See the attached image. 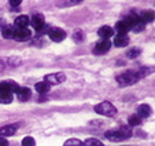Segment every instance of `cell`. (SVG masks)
<instances>
[{
    "label": "cell",
    "mask_w": 155,
    "mask_h": 146,
    "mask_svg": "<svg viewBox=\"0 0 155 146\" xmlns=\"http://www.w3.org/2000/svg\"><path fill=\"white\" fill-rule=\"evenodd\" d=\"M14 30H15V28L12 25H6L2 29V36L4 39H14Z\"/></svg>",
    "instance_id": "16"
},
{
    "label": "cell",
    "mask_w": 155,
    "mask_h": 146,
    "mask_svg": "<svg viewBox=\"0 0 155 146\" xmlns=\"http://www.w3.org/2000/svg\"><path fill=\"white\" fill-rule=\"evenodd\" d=\"M74 39H76L77 41H80L81 39H84V33H82L81 30H77V32L74 33Z\"/></svg>",
    "instance_id": "26"
},
{
    "label": "cell",
    "mask_w": 155,
    "mask_h": 146,
    "mask_svg": "<svg viewBox=\"0 0 155 146\" xmlns=\"http://www.w3.org/2000/svg\"><path fill=\"white\" fill-rule=\"evenodd\" d=\"M97 35L102 37V40H108V37H111V36L114 35V30L110 26H102L97 30Z\"/></svg>",
    "instance_id": "12"
},
{
    "label": "cell",
    "mask_w": 155,
    "mask_h": 146,
    "mask_svg": "<svg viewBox=\"0 0 155 146\" xmlns=\"http://www.w3.org/2000/svg\"><path fill=\"white\" fill-rule=\"evenodd\" d=\"M130 135H132L130 130L122 127V128H120V130H110V131H106L104 137L107 138V139L113 141V142H120V141L128 139Z\"/></svg>",
    "instance_id": "1"
},
{
    "label": "cell",
    "mask_w": 155,
    "mask_h": 146,
    "mask_svg": "<svg viewBox=\"0 0 155 146\" xmlns=\"http://www.w3.org/2000/svg\"><path fill=\"white\" fill-rule=\"evenodd\" d=\"M82 145L84 146H104L99 139H95V138H88Z\"/></svg>",
    "instance_id": "21"
},
{
    "label": "cell",
    "mask_w": 155,
    "mask_h": 146,
    "mask_svg": "<svg viewBox=\"0 0 155 146\" xmlns=\"http://www.w3.org/2000/svg\"><path fill=\"white\" fill-rule=\"evenodd\" d=\"M0 146H8V141H7L6 138L0 137Z\"/></svg>",
    "instance_id": "27"
},
{
    "label": "cell",
    "mask_w": 155,
    "mask_h": 146,
    "mask_svg": "<svg viewBox=\"0 0 155 146\" xmlns=\"http://www.w3.org/2000/svg\"><path fill=\"white\" fill-rule=\"evenodd\" d=\"M30 36H32V32L28 28H15L14 30V39L18 41L28 40V39H30Z\"/></svg>",
    "instance_id": "6"
},
{
    "label": "cell",
    "mask_w": 155,
    "mask_h": 146,
    "mask_svg": "<svg viewBox=\"0 0 155 146\" xmlns=\"http://www.w3.org/2000/svg\"><path fill=\"white\" fill-rule=\"evenodd\" d=\"M110 47H111V43L108 40H100V41H97L96 46H95L94 53L95 54H104L110 50Z\"/></svg>",
    "instance_id": "8"
},
{
    "label": "cell",
    "mask_w": 155,
    "mask_h": 146,
    "mask_svg": "<svg viewBox=\"0 0 155 146\" xmlns=\"http://www.w3.org/2000/svg\"><path fill=\"white\" fill-rule=\"evenodd\" d=\"M114 44L117 47H125L129 44V37L128 35H117L114 37Z\"/></svg>",
    "instance_id": "14"
},
{
    "label": "cell",
    "mask_w": 155,
    "mask_h": 146,
    "mask_svg": "<svg viewBox=\"0 0 155 146\" xmlns=\"http://www.w3.org/2000/svg\"><path fill=\"white\" fill-rule=\"evenodd\" d=\"M18 128V124H10V126H4V127H0V137L4 138V137H11L17 132Z\"/></svg>",
    "instance_id": "10"
},
{
    "label": "cell",
    "mask_w": 155,
    "mask_h": 146,
    "mask_svg": "<svg viewBox=\"0 0 155 146\" xmlns=\"http://www.w3.org/2000/svg\"><path fill=\"white\" fill-rule=\"evenodd\" d=\"M115 29H117L118 35H126V32H128V26L125 25V22L124 21H120V22L115 23Z\"/></svg>",
    "instance_id": "19"
},
{
    "label": "cell",
    "mask_w": 155,
    "mask_h": 146,
    "mask_svg": "<svg viewBox=\"0 0 155 146\" xmlns=\"http://www.w3.org/2000/svg\"><path fill=\"white\" fill-rule=\"evenodd\" d=\"M128 123L130 124V126H139V124L141 123V119L137 116V114H132V116L129 117Z\"/></svg>",
    "instance_id": "22"
},
{
    "label": "cell",
    "mask_w": 155,
    "mask_h": 146,
    "mask_svg": "<svg viewBox=\"0 0 155 146\" xmlns=\"http://www.w3.org/2000/svg\"><path fill=\"white\" fill-rule=\"evenodd\" d=\"M35 88H36V90H37L40 94H45V92H48V91H50L51 87H50V85H48L45 82H41V83H37V84L35 85Z\"/></svg>",
    "instance_id": "18"
},
{
    "label": "cell",
    "mask_w": 155,
    "mask_h": 146,
    "mask_svg": "<svg viewBox=\"0 0 155 146\" xmlns=\"http://www.w3.org/2000/svg\"><path fill=\"white\" fill-rule=\"evenodd\" d=\"M95 112L97 114H102V116H107V117H113L117 114V109L111 105L110 102H100L95 106Z\"/></svg>",
    "instance_id": "2"
},
{
    "label": "cell",
    "mask_w": 155,
    "mask_h": 146,
    "mask_svg": "<svg viewBox=\"0 0 155 146\" xmlns=\"http://www.w3.org/2000/svg\"><path fill=\"white\" fill-rule=\"evenodd\" d=\"M30 23H32V26L37 30L38 33L43 32L44 29H47L45 28V19H44V15L43 14H35L30 19Z\"/></svg>",
    "instance_id": "4"
},
{
    "label": "cell",
    "mask_w": 155,
    "mask_h": 146,
    "mask_svg": "<svg viewBox=\"0 0 155 146\" xmlns=\"http://www.w3.org/2000/svg\"><path fill=\"white\" fill-rule=\"evenodd\" d=\"M22 146H36V141L32 137H26L22 141Z\"/></svg>",
    "instance_id": "24"
},
{
    "label": "cell",
    "mask_w": 155,
    "mask_h": 146,
    "mask_svg": "<svg viewBox=\"0 0 155 146\" xmlns=\"http://www.w3.org/2000/svg\"><path fill=\"white\" fill-rule=\"evenodd\" d=\"M12 102V94L10 92H0V103H11Z\"/></svg>",
    "instance_id": "20"
},
{
    "label": "cell",
    "mask_w": 155,
    "mask_h": 146,
    "mask_svg": "<svg viewBox=\"0 0 155 146\" xmlns=\"http://www.w3.org/2000/svg\"><path fill=\"white\" fill-rule=\"evenodd\" d=\"M48 35H50L51 40L54 41H62L66 37V32L61 28H50L48 29Z\"/></svg>",
    "instance_id": "7"
},
{
    "label": "cell",
    "mask_w": 155,
    "mask_h": 146,
    "mask_svg": "<svg viewBox=\"0 0 155 146\" xmlns=\"http://www.w3.org/2000/svg\"><path fill=\"white\" fill-rule=\"evenodd\" d=\"M18 85L14 82H0V92H17Z\"/></svg>",
    "instance_id": "9"
},
{
    "label": "cell",
    "mask_w": 155,
    "mask_h": 146,
    "mask_svg": "<svg viewBox=\"0 0 155 146\" xmlns=\"http://www.w3.org/2000/svg\"><path fill=\"white\" fill-rule=\"evenodd\" d=\"M139 80L137 73L133 72V70H129V72H125L120 76H117V82L120 83L121 85H130V84H135L136 82Z\"/></svg>",
    "instance_id": "3"
},
{
    "label": "cell",
    "mask_w": 155,
    "mask_h": 146,
    "mask_svg": "<svg viewBox=\"0 0 155 146\" xmlns=\"http://www.w3.org/2000/svg\"><path fill=\"white\" fill-rule=\"evenodd\" d=\"M66 80V76H64L63 73H52V75H47V76L44 77V82L47 83L48 85H55V84H61Z\"/></svg>",
    "instance_id": "5"
},
{
    "label": "cell",
    "mask_w": 155,
    "mask_h": 146,
    "mask_svg": "<svg viewBox=\"0 0 155 146\" xmlns=\"http://www.w3.org/2000/svg\"><path fill=\"white\" fill-rule=\"evenodd\" d=\"M63 146H84V145H82V142L80 139H76V138H73V139L66 141Z\"/></svg>",
    "instance_id": "23"
},
{
    "label": "cell",
    "mask_w": 155,
    "mask_h": 146,
    "mask_svg": "<svg viewBox=\"0 0 155 146\" xmlns=\"http://www.w3.org/2000/svg\"><path fill=\"white\" fill-rule=\"evenodd\" d=\"M19 4H21V0H11V2H10V6H12V7L19 6Z\"/></svg>",
    "instance_id": "28"
},
{
    "label": "cell",
    "mask_w": 155,
    "mask_h": 146,
    "mask_svg": "<svg viewBox=\"0 0 155 146\" xmlns=\"http://www.w3.org/2000/svg\"><path fill=\"white\" fill-rule=\"evenodd\" d=\"M150 114H151V108H150L148 105H140L137 108V116L140 117V119H146Z\"/></svg>",
    "instance_id": "15"
},
{
    "label": "cell",
    "mask_w": 155,
    "mask_h": 146,
    "mask_svg": "<svg viewBox=\"0 0 155 146\" xmlns=\"http://www.w3.org/2000/svg\"><path fill=\"white\" fill-rule=\"evenodd\" d=\"M4 26H6V22H4L3 19H0V28H2V29H3Z\"/></svg>",
    "instance_id": "29"
},
{
    "label": "cell",
    "mask_w": 155,
    "mask_h": 146,
    "mask_svg": "<svg viewBox=\"0 0 155 146\" xmlns=\"http://www.w3.org/2000/svg\"><path fill=\"white\" fill-rule=\"evenodd\" d=\"M29 22H30L29 17H26V15H19V17L14 21V28H28Z\"/></svg>",
    "instance_id": "13"
},
{
    "label": "cell",
    "mask_w": 155,
    "mask_h": 146,
    "mask_svg": "<svg viewBox=\"0 0 155 146\" xmlns=\"http://www.w3.org/2000/svg\"><path fill=\"white\" fill-rule=\"evenodd\" d=\"M139 54H140V50H137V48H133V50H130L128 53V57H129V58H136Z\"/></svg>",
    "instance_id": "25"
},
{
    "label": "cell",
    "mask_w": 155,
    "mask_h": 146,
    "mask_svg": "<svg viewBox=\"0 0 155 146\" xmlns=\"http://www.w3.org/2000/svg\"><path fill=\"white\" fill-rule=\"evenodd\" d=\"M15 94H17V98H18V99L22 101V102H24V101H28L30 98V95H32L30 90H29V88H26V87H19Z\"/></svg>",
    "instance_id": "11"
},
{
    "label": "cell",
    "mask_w": 155,
    "mask_h": 146,
    "mask_svg": "<svg viewBox=\"0 0 155 146\" xmlns=\"http://www.w3.org/2000/svg\"><path fill=\"white\" fill-rule=\"evenodd\" d=\"M139 19H140V22L143 23V25H146V23L151 22V21L154 19V14H152V11H144L139 15Z\"/></svg>",
    "instance_id": "17"
}]
</instances>
